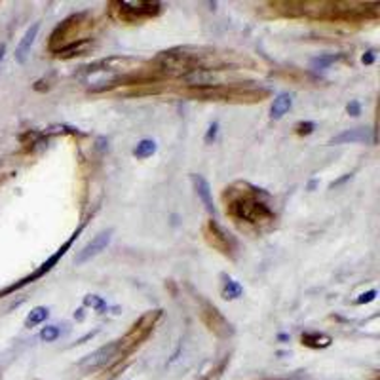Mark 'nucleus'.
<instances>
[{
	"mask_svg": "<svg viewBox=\"0 0 380 380\" xmlns=\"http://www.w3.org/2000/svg\"><path fill=\"white\" fill-rule=\"evenodd\" d=\"M261 190L253 188V192L244 190L238 196L230 200L228 211L236 221H247L251 224H261V222H268L274 219V213L270 211V207L259 200Z\"/></svg>",
	"mask_w": 380,
	"mask_h": 380,
	"instance_id": "f257e3e1",
	"label": "nucleus"
},
{
	"mask_svg": "<svg viewBox=\"0 0 380 380\" xmlns=\"http://www.w3.org/2000/svg\"><path fill=\"white\" fill-rule=\"evenodd\" d=\"M116 6H120L114 8L120 12V19L127 23H135L142 17L156 16L160 12V4L156 2H116Z\"/></svg>",
	"mask_w": 380,
	"mask_h": 380,
	"instance_id": "f03ea898",
	"label": "nucleus"
},
{
	"mask_svg": "<svg viewBox=\"0 0 380 380\" xmlns=\"http://www.w3.org/2000/svg\"><path fill=\"white\" fill-rule=\"evenodd\" d=\"M111 238H112V228L109 230H103V232H99L97 236L89 242V244H86V246L80 249L78 253H76V257H74V262L76 264H84V262L91 261L93 257H97V255L103 251L105 247L111 244Z\"/></svg>",
	"mask_w": 380,
	"mask_h": 380,
	"instance_id": "7ed1b4c3",
	"label": "nucleus"
},
{
	"mask_svg": "<svg viewBox=\"0 0 380 380\" xmlns=\"http://www.w3.org/2000/svg\"><path fill=\"white\" fill-rule=\"evenodd\" d=\"M202 317H204V321H206L207 327L213 332H217L219 337H230V335H232V325L224 319V316L215 308L213 304H207V302L204 304Z\"/></svg>",
	"mask_w": 380,
	"mask_h": 380,
	"instance_id": "20e7f679",
	"label": "nucleus"
},
{
	"mask_svg": "<svg viewBox=\"0 0 380 380\" xmlns=\"http://www.w3.org/2000/svg\"><path fill=\"white\" fill-rule=\"evenodd\" d=\"M204 234H206L207 242H209V244H211L215 249H219L221 253L228 255L230 251H232V244H230L228 236L224 234V230H222L215 221L207 222L206 228H204Z\"/></svg>",
	"mask_w": 380,
	"mask_h": 380,
	"instance_id": "39448f33",
	"label": "nucleus"
},
{
	"mask_svg": "<svg viewBox=\"0 0 380 380\" xmlns=\"http://www.w3.org/2000/svg\"><path fill=\"white\" fill-rule=\"evenodd\" d=\"M118 346H120L118 342H111V344H107L103 348L95 350L93 354H89V356H86L80 361V367H86V369L101 367V365H105L107 361H111L112 357H114V354L118 352Z\"/></svg>",
	"mask_w": 380,
	"mask_h": 380,
	"instance_id": "423d86ee",
	"label": "nucleus"
},
{
	"mask_svg": "<svg viewBox=\"0 0 380 380\" xmlns=\"http://www.w3.org/2000/svg\"><path fill=\"white\" fill-rule=\"evenodd\" d=\"M372 137H371V131L369 129H365V127H356V129H348V131H344V133L337 135V137H332L331 141H329V145H346V142H369Z\"/></svg>",
	"mask_w": 380,
	"mask_h": 380,
	"instance_id": "0eeeda50",
	"label": "nucleus"
},
{
	"mask_svg": "<svg viewBox=\"0 0 380 380\" xmlns=\"http://www.w3.org/2000/svg\"><path fill=\"white\" fill-rule=\"evenodd\" d=\"M190 181L194 184V190L200 196V200L204 202L206 209L211 215H215V206H213V198H211V188H209V182L202 177V175H190Z\"/></svg>",
	"mask_w": 380,
	"mask_h": 380,
	"instance_id": "6e6552de",
	"label": "nucleus"
},
{
	"mask_svg": "<svg viewBox=\"0 0 380 380\" xmlns=\"http://www.w3.org/2000/svg\"><path fill=\"white\" fill-rule=\"evenodd\" d=\"M78 232H80V230H78ZM78 232H76V234H78ZM76 234H74V236H72L71 240H69V242H67V244H65V246L61 247V249H59V251H57L56 255H52V257H50V259H48V261L44 262V264H42V266H40V268L36 270V272H34V274H32V276L25 277V279H23V281H21V283L14 285V287H12V289H16V287H21V285L29 283V281H32V279H36V277L44 276V274H46L48 270H52V266H54V264H56V262L59 261V259H61V257H63V255H65V251H67V249H69V247H71L72 240H74V238H76Z\"/></svg>",
	"mask_w": 380,
	"mask_h": 380,
	"instance_id": "1a4fd4ad",
	"label": "nucleus"
},
{
	"mask_svg": "<svg viewBox=\"0 0 380 380\" xmlns=\"http://www.w3.org/2000/svg\"><path fill=\"white\" fill-rule=\"evenodd\" d=\"M38 29H40V25H38V23H34V25L31 27V29H27V32H25V36L21 38V42H19V46H17V50H16V61H17V63L23 65L25 61H27V56H29L32 42H34V38H36V34H38Z\"/></svg>",
	"mask_w": 380,
	"mask_h": 380,
	"instance_id": "9d476101",
	"label": "nucleus"
},
{
	"mask_svg": "<svg viewBox=\"0 0 380 380\" xmlns=\"http://www.w3.org/2000/svg\"><path fill=\"white\" fill-rule=\"evenodd\" d=\"M291 105H293L291 95H289V93H279L276 99H274L272 107H270V116H272L274 120L283 118L285 114L289 112V109H291Z\"/></svg>",
	"mask_w": 380,
	"mask_h": 380,
	"instance_id": "9b49d317",
	"label": "nucleus"
},
{
	"mask_svg": "<svg viewBox=\"0 0 380 380\" xmlns=\"http://www.w3.org/2000/svg\"><path fill=\"white\" fill-rule=\"evenodd\" d=\"M302 344L310 348H327L331 344V337L321 335V332H306L302 335Z\"/></svg>",
	"mask_w": 380,
	"mask_h": 380,
	"instance_id": "f8f14e48",
	"label": "nucleus"
},
{
	"mask_svg": "<svg viewBox=\"0 0 380 380\" xmlns=\"http://www.w3.org/2000/svg\"><path fill=\"white\" fill-rule=\"evenodd\" d=\"M222 279H224V287H222V297H224L226 301H234V299H240V297H242V293H244L242 285L236 283L234 279H230L228 276H222Z\"/></svg>",
	"mask_w": 380,
	"mask_h": 380,
	"instance_id": "ddd939ff",
	"label": "nucleus"
},
{
	"mask_svg": "<svg viewBox=\"0 0 380 380\" xmlns=\"http://www.w3.org/2000/svg\"><path fill=\"white\" fill-rule=\"evenodd\" d=\"M156 152V142L152 141V139H142L137 147L133 149V156L135 158H149V156H152Z\"/></svg>",
	"mask_w": 380,
	"mask_h": 380,
	"instance_id": "4468645a",
	"label": "nucleus"
},
{
	"mask_svg": "<svg viewBox=\"0 0 380 380\" xmlns=\"http://www.w3.org/2000/svg\"><path fill=\"white\" fill-rule=\"evenodd\" d=\"M46 317H48V308H44V306H36V308L31 310V314L27 316L25 325H27V327H34V325L46 321Z\"/></svg>",
	"mask_w": 380,
	"mask_h": 380,
	"instance_id": "2eb2a0df",
	"label": "nucleus"
},
{
	"mask_svg": "<svg viewBox=\"0 0 380 380\" xmlns=\"http://www.w3.org/2000/svg\"><path fill=\"white\" fill-rule=\"evenodd\" d=\"M61 335V331H59V327H56V325H50V327H44L42 331H40V339L46 342H54Z\"/></svg>",
	"mask_w": 380,
	"mask_h": 380,
	"instance_id": "dca6fc26",
	"label": "nucleus"
},
{
	"mask_svg": "<svg viewBox=\"0 0 380 380\" xmlns=\"http://www.w3.org/2000/svg\"><path fill=\"white\" fill-rule=\"evenodd\" d=\"M84 304H86V306H93L97 312H105V310H107L105 301L103 299H99L97 295H87L86 299H84Z\"/></svg>",
	"mask_w": 380,
	"mask_h": 380,
	"instance_id": "f3484780",
	"label": "nucleus"
},
{
	"mask_svg": "<svg viewBox=\"0 0 380 380\" xmlns=\"http://www.w3.org/2000/svg\"><path fill=\"white\" fill-rule=\"evenodd\" d=\"M332 61H337V57L335 56H327V57H316L314 61H312V69H327L329 65L332 63Z\"/></svg>",
	"mask_w": 380,
	"mask_h": 380,
	"instance_id": "a211bd4d",
	"label": "nucleus"
},
{
	"mask_svg": "<svg viewBox=\"0 0 380 380\" xmlns=\"http://www.w3.org/2000/svg\"><path fill=\"white\" fill-rule=\"evenodd\" d=\"M314 129H316L314 122H301V124H297V133L299 135H310Z\"/></svg>",
	"mask_w": 380,
	"mask_h": 380,
	"instance_id": "6ab92c4d",
	"label": "nucleus"
},
{
	"mask_svg": "<svg viewBox=\"0 0 380 380\" xmlns=\"http://www.w3.org/2000/svg\"><path fill=\"white\" fill-rule=\"evenodd\" d=\"M217 131H219V124L215 122V124H211V126H209V131H207V135H206V142H207V145H211V142L217 139Z\"/></svg>",
	"mask_w": 380,
	"mask_h": 380,
	"instance_id": "aec40b11",
	"label": "nucleus"
},
{
	"mask_svg": "<svg viewBox=\"0 0 380 380\" xmlns=\"http://www.w3.org/2000/svg\"><path fill=\"white\" fill-rule=\"evenodd\" d=\"M346 112H348L350 116H359V114H361V107H359L357 101H350V103L346 105Z\"/></svg>",
	"mask_w": 380,
	"mask_h": 380,
	"instance_id": "412c9836",
	"label": "nucleus"
},
{
	"mask_svg": "<svg viewBox=\"0 0 380 380\" xmlns=\"http://www.w3.org/2000/svg\"><path fill=\"white\" fill-rule=\"evenodd\" d=\"M376 299V291H369V293H363L359 299H357V304H363V302H371V301H374Z\"/></svg>",
	"mask_w": 380,
	"mask_h": 380,
	"instance_id": "4be33fe9",
	"label": "nucleus"
},
{
	"mask_svg": "<svg viewBox=\"0 0 380 380\" xmlns=\"http://www.w3.org/2000/svg\"><path fill=\"white\" fill-rule=\"evenodd\" d=\"M361 61H363L365 65H371L372 61H374V52H367V54L361 57Z\"/></svg>",
	"mask_w": 380,
	"mask_h": 380,
	"instance_id": "5701e85b",
	"label": "nucleus"
},
{
	"mask_svg": "<svg viewBox=\"0 0 380 380\" xmlns=\"http://www.w3.org/2000/svg\"><path fill=\"white\" fill-rule=\"evenodd\" d=\"M4 52H6V46H4V44H0V61L4 59Z\"/></svg>",
	"mask_w": 380,
	"mask_h": 380,
	"instance_id": "b1692460",
	"label": "nucleus"
}]
</instances>
